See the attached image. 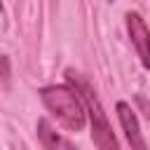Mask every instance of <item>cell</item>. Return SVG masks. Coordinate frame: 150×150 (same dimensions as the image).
<instances>
[{
	"instance_id": "obj_1",
	"label": "cell",
	"mask_w": 150,
	"mask_h": 150,
	"mask_svg": "<svg viewBox=\"0 0 150 150\" xmlns=\"http://www.w3.org/2000/svg\"><path fill=\"white\" fill-rule=\"evenodd\" d=\"M40 98L45 108L70 131H82L87 124V108L82 96L66 84H52L40 89Z\"/></svg>"
},
{
	"instance_id": "obj_2",
	"label": "cell",
	"mask_w": 150,
	"mask_h": 150,
	"mask_svg": "<svg viewBox=\"0 0 150 150\" xmlns=\"http://www.w3.org/2000/svg\"><path fill=\"white\" fill-rule=\"evenodd\" d=\"M66 75H68V80L75 84V91H77V94L82 96V101H84L87 117H89V127H91V138H94L96 148H98V150H120L117 138H115V134H112V127H110V122H108V117H105V112H103V108H101V101L96 98L91 84H89L82 75H77L75 70H68Z\"/></svg>"
},
{
	"instance_id": "obj_3",
	"label": "cell",
	"mask_w": 150,
	"mask_h": 150,
	"mask_svg": "<svg viewBox=\"0 0 150 150\" xmlns=\"http://www.w3.org/2000/svg\"><path fill=\"white\" fill-rule=\"evenodd\" d=\"M127 30L138 52L143 68H150V28L138 12H127Z\"/></svg>"
},
{
	"instance_id": "obj_4",
	"label": "cell",
	"mask_w": 150,
	"mask_h": 150,
	"mask_svg": "<svg viewBox=\"0 0 150 150\" xmlns=\"http://www.w3.org/2000/svg\"><path fill=\"white\" fill-rule=\"evenodd\" d=\"M117 117H120V124L127 134V141H129L131 150H148V143L143 138L138 117H136V112L131 110V105L127 101H117Z\"/></svg>"
},
{
	"instance_id": "obj_5",
	"label": "cell",
	"mask_w": 150,
	"mask_h": 150,
	"mask_svg": "<svg viewBox=\"0 0 150 150\" xmlns=\"http://www.w3.org/2000/svg\"><path fill=\"white\" fill-rule=\"evenodd\" d=\"M38 136L45 145V150H77L66 136H61L47 120H40L38 122Z\"/></svg>"
}]
</instances>
